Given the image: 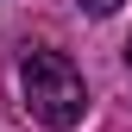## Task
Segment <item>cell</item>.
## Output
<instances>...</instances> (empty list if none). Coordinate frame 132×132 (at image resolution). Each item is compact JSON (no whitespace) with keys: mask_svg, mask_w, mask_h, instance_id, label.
<instances>
[{"mask_svg":"<svg viewBox=\"0 0 132 132\" xmlns=\"http://www.w3.org/2000/svg\"><path fill=\"white\" fill-rule=\"evenodd\" d=\"M126 0H82V13H94V19H107V13H120Z\"/></svg>","mask_w":132,"mask_h":132,"instance_id":"2","label":"cell"},{"mask_svg":"<svg viewBox=\"0 0 132 132\" xmlns=\"http://www.w3.org/2000/svg\"><path fill=\"white\" fill-rule=\"evenodd\" d=\"M126 63H132V44H126Z\"/></svg>","mask_w":132,"mask_h":132,"instance_id":"3","label":"cell"},{"mask_svg":"<svg viewBox=\"0 0 132 132\" xmlns=\"http://www.w3.org/2000/svg\"><path fill=\"white\" fill-rule=\"evenodd\" d=\"M19 94H25V113L38 126H51V132L82 126V113H88L82 69L63 51H25V63H19Z\"/></svg>","mask_w":132,"mask_h":132,"instance_id":"1","label":"cell"}]
</instances>
